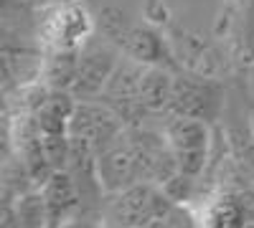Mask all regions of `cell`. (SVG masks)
Returning <instances> with one entry per match:
<instances>
[{"instance_id":"1","label":"cell","mask_w":254,"mask_h":228,"mask_svg":"<svg viewBox=\"0 0 254 228\" xmlns=\"http://www.w3.org/2000/svg\"><path fill=\"white\" fill-rule=\"evenodd\" d=\"M173 200L155 182H135L104 200L102 218L110 228H147L163 221L173 208Z\"/></svg>"},{"instance_id":"2","label":"cell","mask_w":254,"mask_h":228,"mask_svg":"<svg viewBox=\"0 0 254 228\" xmlns=\"http://www.w3.org/2000/svg\"><path fill=\"white\" fill-rule=\"evenodd\" d=\"M92 33L94 20L79 3L49 5L38 26V38L46 51H79L87 46Z\"/></svg>"},{"instance_id":"3","label":"cell","mask_w":254,"mask_h":228,"mask_svg":"<svg viewBox=\"0 0 254 228\" xmlns=\"http://www.w3.org/2000/svg\"><path fill=\"white\" fill-rule=\"evenodd\" d=\"M221 109H224V89L219 81L201 74H186V71L176 74L168 114L216 122L221 117Z\"/></svg>"},{"instance_id":"4","label":"cell","mask_w":254,"mask_h":228,"mask_svg":"<svg viewBox=\"0 0 254 228\" xmlns=\"http://www.w3.org/2000/svg\"><path fill=\"white\" fill-rule=\"evenodd\" d=\"M163 135L176 152L178 170L198 178L208 160V144H211L208 122L196 119V117L168 114V119L163 124Z\"/></svg>"},{"instance_id":"5","label":"cell","mask_w":254,"mask_h":228,"mask_svg":"<svg viewBox=\"0 0 254 228\" xmlns=\"http://www.w3.org/2000/svg\"><path fill=\"white\" fill-rule=\"evenodd\" d=\"M142 74H145V66L137 64V61H132V58L120 61L115 74L107 81V87H104L102 96H99V101H104L127 127L142 124V117L147 114L142 101H140Z\"/></svg>"},{"instance_id":"6","label":"cell","mask_w":254,"mask_h":228,"mask_svg":"<svg viewBox=\"0 0 254 228\" xmlns=\"http://www.w3.org/2000/svg\"><path fill=\"white\" fill-rule=\"evenodd\" d=\"M125 130L127 124L99 99L79 101L69 122V135L87 139L97 150V155L104 152L110 144H115L125 135Z\"/></svg>"},{"instance_id":"7","label":"cell","mask_w":254,"mask_h":228,"mask_svg":"<svg viewBox=\"0 0 254 228\" xmlns=\"http://www.w3.org/2000/svg\"><path fill=\"white\" fill-rule=\"evenodd\" d=\"M120 64L117 51L110 46H84L79 51V74L71 87V94L79 101L99 99L110 76L115 74Z\"/></svg>"},{"instance_id":"8","label":"cell","mask_w":254,"mask_h":228,"mask_svg":"<svg viewBox=\"0 0 254 228\" xmlns=\"http://www.w3.org/2000/svg\"><path fill=\"white\" fill-rule=\"evenodd\" d=\"M97 170H99L102 188L107 195L120 193L135 182H142L140 162H137V155L132 150L130 139H127V130L115 144H110L104 152L97 155Z\"/></svg>"},{"instance_id":"9","label":"cell","mask_w":254,"mask_h":228,"mask_svg":"<svg viewBox=\"0 0 254 228\" xmlns=\"http://www.w3.org/2000/svg\"><path fill=\"white\" fill-rule=\"evenodd\" d=\"M41 193H44L46 205H49L51 228H61L66 221H71L74 216L81 213L79 190H76L69 170H54L51 178L41 185Z\"/></svg>"},{"instance_id":"10","label":"cell","mask_w":254,"mask_h":228,"mask_svg":"<svg viewBox=\"0 0 254 228\" xmlns=\"http://www.w3.org/2000/svg\"><path fill=\"white\" fill-rule=\"evenodd\" d=\"M122 53L127 58L137 61L142 66H165V69H173V61L171 53L165 48V41L153 31V28H130L127 36L122 38L120 44Z\"/></svg>"},{"instance_id":"11","label":"cell","mask_w":254,"mask_h":228,"mask_svg":"<svg viewBox=\"0 0 254 228\" xmlns=\"http://www.w3.org/2000/svg\"><path fill=\"white\" fill-rule=\"evenodd\" d=\"M173 81H176L173 69L145 66L142 84H140V101L147 114H160V112L168 114V107H171V99H173Z\"/></svg>"},{"instance_id":"12","label":"cell","mask_w":254,"mask_h":228,"mask_svg":"<svg viewBox=\"0 0 254 228\" xmlns=\"http://www.w3.org/2000/svg\"><path fill=\"white\" fill-rule=\"evenodd\" d=\"M79 51H46V56L41 58V81L49 89L71 91L79 74Z\"/></svg>"},{"instance_id":"13","label":"cell","mask_w":254,"mask_h":228,"mask_svg":"<svg viewBox=\"0 0 254 228\" xmlns=\"http://www.w3.org/2000/svg\"><path fill=\"white\" fill-rule=\"evenodd\" d=\"M252 221L254 216L247 211L242 195H224L203 216V228H244Z\"/></svg>"},{"instance_id":"14","label":"cell","mask_w":254,"mask_h":228,"mask_svg":"<svg viewBox=\"0 0 254 228\" xmlns=\"http://www.w3.org/2000/svg\"><path fill=\"white\" fill-rule=\"evenodd\" d=\"M15 213L20 228H51L49 205L41 188H31L15 198Z\"/></svg>"},{"instance_id":"15","label":"cell","mask_w":254,"mask_h":228,"mask_svg":"<svg viewBox=\"0 0 254 228\" xmlns=\"http://www.w3.org/2000/svg\"><path fill=\"white\" fill-rule=\"evenodd\" d=\"M44 155L54 170H66L71 155V137L69 135H44Z\"/></svg>"},{"instance_id":"16","label":"cell","mask_w":254,"mask_h":228,"mask_svg":"<svg viewBox=\"0 0 254 228\" xmlns=\"http://www.w3.org/2000/svg\"><path fill=\"white\" fill-rule=\"evenodd\" d=\"M193 185H196V178L193 175H186V173H176L168 182H163L160 188L165 190V195L171 198L173 203H188L190 195H193Z\"/></svg>"},{"instance_id":"17","label":"cell","mask_w":254,"mask_h":228,"mask_svg":"<svg viewBox=\"0 0 254 228\" xmlns=\"http://www.w3.org/2000/svg\"><path fill=\"white\" fill-rule=\"evenodd\" d=\"M0 228H20L18 213H15V200L3 203V218H0Z\"/></svg>"},{"instance_id":"18","label":"cell","mask_w":254,"mask_h":228,"mask_svg":"<svg viewBox=\"0 0 254 228\" xmlns=\"http://www.w3.org/2000/svg\"><path fill=\"white\" fill-rule=\"evenodd\" d=\"M49 5H66V3H76V0H44Z\"/></svg>"},{"instance_id":"19","label":"cell","mask_w":254,"mask_h":228,"mask_svg":"<svg viewBox=\"0 0 254 228\" xmlns=\"http://www.w3.org/2000/svg\"><path fill=\"white\" fill-rule=\"evenodd\" d=\"M252 137H254V112H252Z\"/></svg>"},{"instance_id":"20","label":"cell","mask_w":254,"mask_h":228,"mask_svg":"<svg viewBox=\"0 0 254 228\" xmlns=\"http://www.w3.org/2000/svg\"><path fill=\"white\" fill-rule=\"evenodd\" d=\"M244 228H254V221H252V223H247V226H244Z\"/></svg>"},{"instance_id":"21","label":"cell","mask_w":254,"mask_h":228,"mask_svg":"<svg viewBox=\"0 0 254 228\" xmlns=\"http://www.w3.org/2000/svg\"><path fill=\"white\" fill-rule=\"evenodd\" d=\"M107 228H110V226H107Z\"/></svg>"}]
</instances>
